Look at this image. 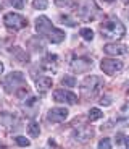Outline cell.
Segmentation results:
<instances>
[{"label":"cell","mask_w":129,"mask_h":149,"mask_svg":"<svg viewBox=\"0 0 129 149\" xmlns=\"http://www.w3.org/2000/svg\"><path fill=\"white\" fill-rule=\"evenodd\" d=\"M36 31L41 36H45L53 44H58V42H61L65 39V33L61 29H57V28L52 26L50 19L47 16H39L36 19Z\"/></svg>","instance_id":"1"},{"label":"cell","mask_w":129,"mask_h":149,"mask_svg":"<svg viewBox=\"0 0 129 149\" xmlns=\"http://www.w3.org/2000/svg\"><path fill=\"white\" fill-rule=\"evenodd\" d=\"M100 33L108 39H121L126 34V28L118 19H107L100 24Z\"/></svg>","instance_id":"2"},{"label":"cell","mask_w":129,"mask_h":149,"mask_svg":"<svg viewBox=\"0 0 129 149\" xmlns=\"http://www.w3.org/2000/svg\"><path fill=\"white\" fill-rule=\"evenodd\" d=\"M102 86H103L102 78L94 76V74L92 76H87V78L81 83V96L84 97V99H94V97L99 96Z\"/></svg>","instance_id":"3"},{"label":"cell","mask_w":129,"mask_h":149,"mask_svg":"<svg viewBox=\"0 0 129 149\" xmlns=\"http://www.w3.org/2000/svg\"><path fill=\"white\" fill-rule=\"evenodd\" d=\"M2 86H3L5 93L11 94V93H18L19 89L26 88L28 84H26V79L23 76V73H19V71H11L8 76H5L2 79Z\"/></svg>","instance_id":"4"},{"label":"cell","mask_w":129,"mask_h":149,"mask_svg":"<svg viewBox=\"0 0 129 149\" xmlns=\"http://www.w3.org/2000/svg\"><path fill=\"white\" fill-rule=\"evenodd\" d=\"M3 24L8 29L19 31V29L28 26V21H26L24 16L18 15V13H7V15L3 16Z\"/></svg>","instance_id":"5"},{"label":"cell","mask_w":129,"mask_h":149,"mask_svg":"<svg viewBox=\"0 0 129 149\" xmlns=\"http://www.w3.org/2000/svg\"><path fill=\"white\" fill-rule=\"evenodd\" d=\"M100 68L105 74H115L123 70V62L116 58H103L102 63H100Z\"/></svg>","instance_id":"6"},{"label":"cell","mask_w":129,"mask_h":149,"mask_svg":"<svg viewBox=\"0 0 129 149\" xmlns=\"http://www.w3.org/2000/svg\"><path fill=\"white\" fill-rule=\"evenodd\" d=\"M53 99H55V102H63V104H70V105L77 102L76 94H73L71 91H66V89H57L53 93Z\"/></svg>","instance_id":"7"},{"label":"cell","mask_w":129,"mask_h":149,"mask_svg":"<svg viewBox=\"0 0 129 149\" xmlns=\"http://www.w3.org/2000/svg\"><path fill=\"white\" fill-rule=\"evenodd\" d=\"M68 113H70V112H68L65 107H53V109L48 110L47 120L52 122V123H61V122H65V120L68 118Z\"/></svg>","instance_id":"8"},{"label":"cell","mask_w":129,"mask_h":149,"mask_svg":"<svg viewBox=\"0 0 129 149\" xmlns=\"http://www.w3.org/2000/svg\"><path fill=\"white\" fill-rule=\"evenodd\" d=\"M92 134H94L92 128L82 125V127L74 128V130H73V139H74V141H77V143H87L89 139L92 138Z\"/></svg>","instance_id":"9"},{"label":"cell","mask_w":129,"mask_h":149,"mask_svg":"<svg viewBox=\"0 0 129 149\" xmlns=\"http://www.w3.org/2000/svg\"><path fill=\"white\" fill-rule=\"evenodd\" d=\"M103 52L107 55H113V57H119V55H126L128 54V47L124 44H118V42H110V44L103 45Z\"/></svg>","instance_id":"10"},{"label":"cell","mask_w":129,"mask_h":149,"mask_svg":"<svg viewBox=\"0 0 129 149\" xmlns=\"http://www.w3.org/2000/svg\"><path fill=\"white\" fill-rule=\"evenodd\" d=\"M71 68H73V71H76V73H86V71H89L92 68V60L86 58V57L74 58L73 62H71Z\"/></svg>","instance_id":"11"},{"label":"cell","mask_w":129,"mask_h":149,"mask_svg":"<svg viewBox=\"0 0 129 149\" xmlns=\"http://www.w3.org/2000/svg\"><path fill=\"white\" fill-rule=\"evenodd\" d=\"M95 11H97V7L94 5V2H90V0H86L84 3L79 7V16L84 19H92L94 16H95Z\"/></svg>","instance_id":"12"},{"label":"cell","mask_w":129,"mask_h":149,"mask_svg":"<svg viewBox=\"0 0 129 149\" xmlns=\"http://www.w3.org/2000/svg\"><path fill=\"white\" fill-rule=\"evenodd\" d=\"M36 86H37V91H39V93H47V91L52 88V78L42 76V78H39L36 81Z\"/></svg>","instance_id":"13"},{"label":"cell","mask_w":129,"mask_h":149,"mask_svg":"<svg viewBox=\"0 0 129 149\" xmlns=\"http://www.w3.org/2000/svg\"><path fill=\"white\" fill-rule=\"evenodd\" d=\"M116 122L123 123V125H129V101L121 107V113H119V117H118Z\"/></svg>","instance_id":"14"},{"label":"cell","mask_w":129,"mask_h":149,"mask_svg":"<svg viewBox=\"0 0 129 149\" xmlns=\"http://www.w3.org/2000/svg\"><path fill=\"white\" fill-rule=\"evenodd\" d=\"M11 54L18 58L19 63H28V60H29V57H28V54L23 52V49L21 47H13L11 49Z\"/></svg>","instance_id":"15"},{"label":"cell","mask_w":129,"mask_h":149,"mask_svg":"<svg viewBox=\"0 0 129 149\" xmlns=\"http://www.w3.org/2000/svg\"><path fill=\"white\" fill-rule=\"evenodd\" d=\"M57 60H58V57L57 55H47L44 58V62H42V67L47 68V70H55V65H57Z\"/></svg>","instance_id":"16"},{"label":"cell","mask_w":129,"mask_h":149,"mask_svg":"<svg viewBox=\"0 0 129 149\" xmlns=\"http://www.w3.org/2000/svg\"><path fill=\"white\" fill-rule=\"evenodd\" d=\"M28 131H29V134L32 136V138H37V136L41 134V128H39V123L31 122L29 125H28Z\"/></svg>","instance_id":"17"},{"label":"cell","mask_w":129,"mask_h":149,"mask_svg":"<svg viewBox=\"0 0 129 149\" xmlns=\"http://www.w3.org/2000/svg\"><path fill=\"white\" fill-rule=\"evenodd\" d=\"M89 120H90V122H95V120H100L103 117V113H102V110H100V109H97V107H94V109H90V110H89Z\"/></svg>","instance_id":"18"},{"label":"cell","mask_w":129,"mask_h":149,"mask_svg":"<svg viewBox=\"0 0 129 149\" xmlns=\"http://www.w3.org/2000/svg\"><path fill=\"white\" fill-rule=\"evenodd\" d=\"M61 84L65 86V88H74V86H76V78L66 74V76H63L61 78Z\"/></svg>","instance_id":"19"},{"label":"cell","mask_w":129,"mask_h":149,"mask_svg":"<svg viewBox=\"0 0 129 149\" xmlns=\"http://www.w3.org/2000/svg\"><path fill=\"white\" fill-rule=\"evenodd\" d=\"M47 5H48V0H34L32 2V7L36 10H45Z\"/></svg>","instance_id":"20"},{"label":"cell","mask_w":129,"mask_h":149,"mask_svg":"<svg viewBox=\"0 0 129 149\" xmlns=\"http://www.w3.org/2000/svg\"><path fill=\"white\" fill-rule=\"evenodd\" d=\"M81 36L84 37L86 41H92V39H94V31L89 29V28H82V29H81Z\"/></svg>","instance_id":"21"},{"label":"cell","mask_w":129,"mask_h":149,"mask_svg":"<svg viewBox=\"0 0 129 149\" xmlns=\"http://www.w3.org/2000/svg\"><path fill=\"white\" fill-rule=\"evenodd\" d=\"M15 141H16V144H18V146H21V148H28V146L31 144V143H29V139H26L24 136H16V138H15Z\"/></svg>","instance_id":"22"},{"label":"cell","mask_w":129,"mask_h":149,"mask_svg":"<svg viewBox=\"0 0 129 149\" xmlns=\"http://www.w3.org/2000/svg\"><path fill=\"white\" fill-rule=\"evenodd\" d=\"M99 149H111V143H110V139H108V138L100 139V143H99Z\"/></svg>","instance_id":"23"},{"label":"cell","mask_w":129,"mask_h":149,"mask_svg":"<svg viewBox=\"0 0 129 149\" xmlns=\"http://www.w3.org/2000/svg\"><path fill=\"white\" fill-rule=\"evenodd\" d=\"M8 2H10L16 10H21V8L24 7V0H8Z\"/></svg>","instance_id":"24"},{"label":"cell","mask_w":129,"mask_h":149,"mask_svg":"<svg viewBox=\"0 0 129 149\" xmlns=\"http://www.w3.org/2000/svg\"><path fill=\"white\" fill-rule=\"evenodd\" d=\"M61 21L65 23V24H68V26H76V23H74L73 19H70L68 16H61Z\"/></svg>","instance_id":"25"},{"label":"cell","mask_w":129,"mask_h":149,"mask_svg":"<svg viewBox=\"0 0 129 149\" xmlns=\"http://www.w3.org/2000/svg\"><path fill=\"white\" fill-rule=\"evenodd\" d=\"M71 0H55V3L60 5V7H65V5H70Z\"/></svg>","instance_id":"26"},{"label":"cell","mask_w":129,"mask_h":149,"mask_svg":"<svg viewBox=\"0 0 129 149\" xmlns=\"http://www.w3.org/2000/svg\"><path fill=\"white\" fill-rule=\"evenodd\" d=\"M100 104H102V105H110V104H111L110 97H102V101H100Z\"/></svg>","instance_id":"27"},{"label":"cell","mask_w":129,"mask_h":149,"mask_svg":"<svg viewBox=\"0 0 129 149\" xmlns=\"http://www.w3.org/2000/svg\"><path fill=\"white\" fill-rule=\"evenodd\" d=\"M126 148L129 149V136H128V138H126Z\"/></svg>","instance_id":"28"},{"label":"cell","mask_w":129,"mask_h":149,"mask_svg":"<svg viewBox=\"0 0 129 149\" xmlns=\"http://www.w3.org/2000/svg\"><path fill=\"white\" fill-rule=\"evenodd\" d=\"M2 71H3V65H2V62H0V74H2Z\"/></svg>","instance_id":"29"},{"label":"cell","mask_w":129,"mask_h":149,"mask_svg":"<svg viewBox=\"0 0 129 149\" xmlns=\"http://www.w3.org/2000/svg\"><path fill=\"white\" fill-rule=\"evenodd\" d=\"M123 2H124L126 5H129V0H123Z\"/></svg>","instance_id":"30"},{"label":"cell","mask_w":129,"mask_h":149,"mask_svg":"<svg viewBox=\"0 0 129 149\" xmlns=\"http://www.w3.org/2000/svg\"><path fill=\"white\" fill-rule=\"evenodd\" d=\"M105 2H113V0H105Z\"/></svg>","instance_id":"31"},{"label":"cell","mask_w":129,"mask_h":149,"mask_svg":"<svg viewBox=\"0 0 129 149\" xmlns=\"http://www.w3.org/2000/svg\"><path fill=\"white\" fill-rule=\"evenodd\" d=\"M0 8H2V0H0Z\"/></svg>","instance_id":"32"}]
</instances>
